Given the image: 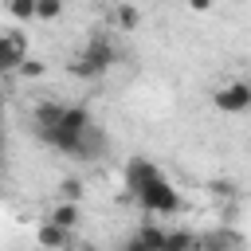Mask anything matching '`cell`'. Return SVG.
I'll list each match as a JSON object with an SVG mask.
<instances>
[{"label": "cell", "mask_w": 251, "mask_h": 251, "mask_svg": "<svg viewBox=\"0 0 251 251\" xmlns=\"http://www.w3.org/2000/svg\"><path fill=\"white\" fill-rule=\"evenodd\" d=\"M157 176H161V169H157L153 161H145V157H133V161L126 165V192H129V196H137V192H141L149 180H157Z\"/></svg>", "instance_id": "6"}, {"label": "cell", "mask_w": 251, "mask_h": 251, "mask_svg": "<svg viewBox=\"0 0 251 251\" xmlns=\"http://www.w3.org/2000/svg\"><path fill=\"white\" fill-rule=\"evenodd\" d=\"M47 220L59 224V227H67V231H75V227H78V204H71V200H55V208L47 212Z\"/></svg>", "instance_id": "8"}, {"label": "cell", "mask_w": 251, "mask_h": 251, "mask_svg": "<svg viewBox=\"0 0 251 251\" xmlns=\"http://www.w3.org/2000/svg\"><path fill=\"white\" fill-rule=\"evenodd\" d=\"M137 239L149 247V251H165V243H169V227H161V224H141V231H137Z\"/></svg>", "instance_id": "10"}, {"label": "cell", "mask_w": 251, "mask_h": 251, "mask_svg": "<svg viewBox=\"0 0 251 251\" xmlns=\"http://www.w3.org/2000/svg\"><path fill=\"white\" fill-rule=\"evenodd\" d=\"M59 16H63V0H39V8H35V20L51 24V20H59Z\"/></svg>", "instance_id": "15"}, {"label": "cell", "mask_w": 251, "mask_h": 251, "mask_svg": "<svg viewBox=\"0 0 251 251\" xmlns=\"http://www.w3.org/2000/svg\"><path fill=\"white\" fill-rule=\"evenodd\" d=\"M239 247V235L235 231H212V235H200V251H235Z\"/></svg>", "instance_id": "9"}, {"label": "cell", "mask_w": 251, "mask_h": 251, "mask_svg": "<svg viewBox=\"0 0 251 251\" xmlns=\"http://www.w3.org/2000/svg\"><path fill=\"white\" fill-rule=\"evenodd\" d=\"M39 0H8V16L12 20H35Z\"/></svg>", "instance_id": "13"}, {"label": "cell", "mask_w": 251, "mask_h": 251, "mask_svg": "<svg viewBox=\"0 0 251 251\" xmlns=\"http://www.w3.org/2000/svg\"><path fill=\"white\" fill-rule=\"evenodd\" d=\"M133 200H137L149 216H176V212L184 208V204H180V192L173 188V180H169L165 173H161L157 180H149V184H145Z\"/></svg>", "instance_id": "2"}, {"label": "cell", "mask_w": 251, "mask_h": 251, "mask_svg": "<svg viewBox=\"0 0 251 251\" xmlns=\"http://www.w3.org/2000/svg\"><path fill=\"white\" fill-rule=\"evenodd\" d=\"M35 247H39V251H71V247H75V239H71V231H67V227H59V224L43 220V224L35 227Z\"/></svg>", "instance_id": "5"}, {"label": "cell", "mask_w": 251, "mask_h": 251, "mask_svg": "<svg viewBox=\"0 0 251 251\" xmlns=\"http://www.w3.org/2000/svg\"><path fill=\"white\" fill-rule=\"evenodd\" d=\"M212 102H216V110H220V114H243V110H251V82L231 78V82L216 86Z\"/></svg>", "instance_id": "3"}, {"label": "cell", "mask_w": 251, "mask_h": 251, "mask_svg": "<svg viewBox=\"0 0 251 251\" xmlns=\"http://www.w3.org/2000/svg\"><path fill=\"white\" fill-rule=\"evenodd\" d=\"M212 196H216V200H220V196L231 200V196H235V184H231V180H216V184H212Z\"/></svg>", "instance_id": "17"}, {"label": "cell", "mask_w": 251, "mask_h": 251, "mask_svg": "<svg viewBox=\"0 0 251 251\" xmlns=\"http://www.w3.org/2000/svg\"><path fill=\"white\" fill-rule=\"evenodd\" d=\"M114 24H118V31H133V27L141 24V12H137L133 4H118V8H114Z\"/></svg>", "instance_id": "12"}, {"label": "cell", "mask_w": 251, "mask_h": 251, "mask_svg": "<svg viewBox=\"0 0 251 251\" xmlns=\"http://www.w3.org/2000/svg\"><path fill=\"white\" fill-rule=\"evenodd\" d=\"M78 196H82V180H78V176H63V180H59V200L78 204Z\"/></svg>", "instance_id": "14"}, {"label": "cell", "mask_w": 251, "mask_h": 251, "mask_svg": "<svg viewBox=\"0 0 251 251\" xmlns=\"http://www.w3.org/2000/svg\"><path fill=\"white\" fill-rule=\"evenodd\" d=\"M0 39H4V71H20V67L31 59L24 31H20V27H4V31H0Z\"/></svg>", "instance_id": "4"}, {"label": "cell", "mask_w": 251, "mask_h": 251, "mask_svg": "<svg viewBox=\"0 0 251 251\" xmlns=\"http://www.w3.org/2000/svg\"><path fill=\"white\" fill-rule=\"evenodd\" d=\"M43 71H47V63H43V59H35V55H31V59L20 67V75H24V78H39Z\"/></svg>", "instance_id": "16"}, {"label": "cell", "mask_w": 251, "mask_h": 251, "mask_svg": "<svg viewBox=\"0 0 251 251\" xmlns=\"http://www.w3.org/2000/svg\"><path fill=\"white\" fill-rule=\"evenodd\" d=\"M63 114H67V102H39V106L31 110V126H35V133L43 137L47 129H55V126L63 122Z\"/></svg>", "instance_id": "7"}, {"label": "cell", "mask_w": 251, "mask_h": 251, "mask_svg": "<svg viewBox=\"0 0 251 251\" xmlns=\"http://www.w3.org/2000/svg\"><path fill=\"white\" fill-rule=\"evenodd\" d=\"M78 251H94V247H78Z\"/></svg>", "instance_id": "20"}, {"label": "cell", "mask_w": 251, "mask_h": 251, "mask_svg": "<svg viewBox=\"0 0 251 251\" xmlns=\"http://www.w3.org/2000/svg\"><path fill=\"white\" fill-rule=\"evenodd\" d=\"M122 251H149V247H145V243H141V239H137V235H133V239H129V243H126V247H122Z\"/></svg>", "instance_id": "19"}, {"label": "cell", "mask_w": 251, "mask_h": 251, "mask_svg": "<svg viewBox=\"0 0 251 251\" xmlns=\"http://www.w3.org/2000/svg\"><path fill=\"white\" fill-rule=\"evenodd\" d=\"M188 8H192V12H208V8H212V0H188Z\"/></svg>", "instance_id": "18"}, {"label": "cell", "mask_w": 251, "mask_h": 251, "mask_svg": "<svg viewBox=\"0 0 251 251\" xmlns=\"http://www.w3.org/2000/svg\"><path fill=\"white\" fill-rule=\"evenodd\" d=\"M165 251H200V235H192V231H169V243H165Z\"/></svg>", "instance_id": "11"}, {"label": "cell", "mask_w": 251, "mask_h": 251, "mask_svg": "<svg viewBox=\"0 0 251 251\" xmlns=\"http://www.w3.org/2000/svg\"><path fill=\"white\" fill-rule=\"evenodd\" d=\"M114 63H118V47L110 43V35L94 31V35L86 39V47L67 63V71H71L75 78H102Z\"/></svg>", "instance_id": "1"}]
</instances>
